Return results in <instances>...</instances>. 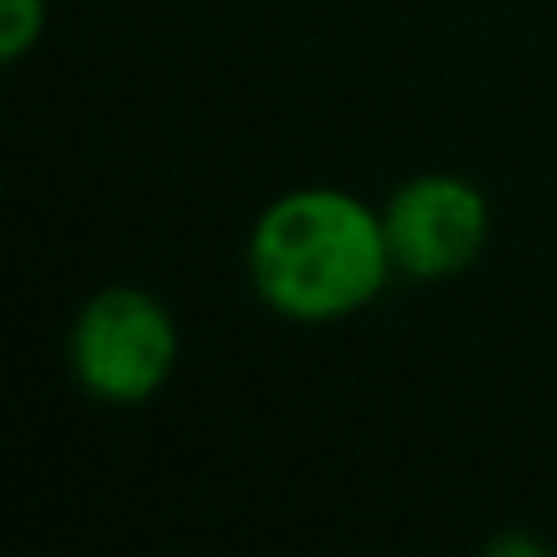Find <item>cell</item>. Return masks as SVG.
I'll list each match as a JSON object with an SVG mask.
<instances>
[{"mask_svg": "<svg viewBox=\"0 0 557 557\" xmlns=\"http://www.w3.org/2000/svg\"><path fill=\"white\" fill-rule=\"evenodd\" d=\"M490 553H529V557H543V543H529V539H499Z\"/></svg>", "mask_w": 557, "mask_h": 557, "instance_id": "5b68a950", "label": "cell"}, {"mask_svg": "<svg viewBox=\"0 0 557 557\" xmlns=\"http://www.w3.org/2000/svg\"><path fill=\"white\" fill-rule=\"evenodd\" d=\"M382 225L396 270L411 278H445L480 260L490 240V206L465 176L431 172L396 186Z\"/></svg>", "mask_w": 557, "mask_h": 557, "instance_id": "3957f363", "label": "cell"}, {"mask_svg": "<svg viewBox=\"0 0 557 557\" xmlns=\"http://www.w3.org/2000/svg\"><path fill=\"white\" fill-rule=\"evenodd\" d=\"M69 367L98 401L137 406L176 367V323L147 288L113 284L84 304L69 333Z\"/></svg>", "mask_w": 557, "mask_h": 557, "instance_id": "7a4b0ae2", "label": "cell"}, {"mask_svg": "<svg viewBox=\"0 0 557 557\" xmlns=\"http://www.w3.org/2000/svg\"><path fill=\"white\" fill-rule=\"evenodd\" d=\"M0 59L15 64L35 49L39 29H45V0H0Z\"/></svg>", "mask_w": 557, "mask_h": 557, "instance_id": "277c9868", "label": "cell"}, {"mask_svg": "<svg viewBox=\"0 0 557 557\" xmlns=\"http://www.w3.org/2000/svg\"><path fill=\"white\" fill-rule=\"evenodd\" d=\"M386 225L333 186H304L264 206L250 235L255 294L294 323H327L367 308L392 274Z\"/></svg>", "mask_w": 557, "mask_h": 557, "instance_id": "6da1fadb", "label": "cell"}]
</instances>
